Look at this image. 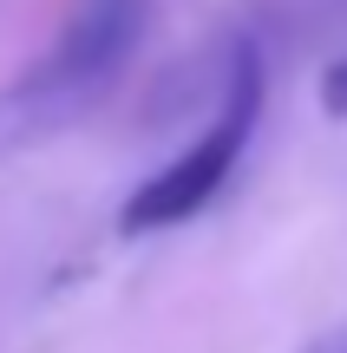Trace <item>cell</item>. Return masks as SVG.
I'll return each mask as SVG.
<instances>
[{"mask_svg":"<svg viewBox=\"0 0 347 353\" xmlns=\"http://www.w3.org/2000/svg\"><path fill=\"white\" fill-rule=\"evenodd\" d=\"M321 105H328L335 118H347V52H341V59L321 72Z\"/></svg>","mask_w":347,"mask_h":353,"instance_id":"cell-3","label":"cell"},{"mask_svg":"<svg viewBox=\"0 0 347 353\" xmlns=\"http://www.w3.org/2000/svg\"><path fill=\"white\" fill-rule=\"evenodd\" d=\"M301 353H347V314L335 321V327H321V334H315V341L301 347Z\"/></svg>","mask_w":347,"mask_h":353,"instance_id":"cell-4","label":"cell"},{"mask_svg":"<svg viewBox=\"0 0 347 353\" xmlns=\"http://www.w3.org/2000/svg\"><path fill=\"white\" fill-rule=\"evenodd\" d=\"M256 118H262V59H256V46H236L217 118H210L164 170H151L125 196L118 229H125V236H157V229H177V223H190V216H204L210 203L223 196V183H230V170H236V157H243Z\"/></svg>","mask_w":347,"mask_h":353,"instance_id":"cell-2","label":"cell"},{"mask_svg":"<svg viewBox=\"0 0 347 353\" xmlns=\"http://www.w3.org/2000/svg\"><path fill=\"white\" fill-rule=\"evenodd\" d=\"M151 0H79L46 52L20 79L0 85V157H20L72 131L86 112H99L118 72L131 65Z\"/></svg>","mask_w":347,"mask_h":353,"instance_id":"cell-1","label":"cell"}]
</instances>
